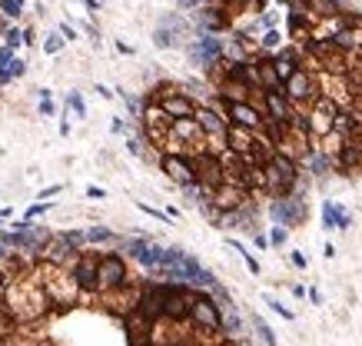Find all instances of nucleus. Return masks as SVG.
<instances>
[{
	"label": "nucleus",
	"mask_w": 362,
	"mask_h": 346,
	"mask_svg": "<svg viewBox=\"0 0 362 346\" xmlns=\"http://www.w3.org/2000/svg\"><path fill=\"white\" fill-rule=\"evenodd\" d=\"M40 256H43L50 267H63V263H74L76 256H80V250H76L63 233H57V236H50V240H47V247L40 250Z\"/></svg>",
	"instance_id": "10"
},
{
	"label": "nucleus",
	"mask_w": 362,
	"mask_h": 346,
	"mask_svg": "<svg viewBox=\"0 0 362 346\" xmlns=\"http://www.w3.org/2000/svg\"><path fill=\"white\" fill-rule=\"evenodd\" d=\"M269 216H273V223L276 227H283V230H289V227H299L306 216H309V207H306L299 196H273V203H269Z\"/></svg>",
	"instance_id": "4"
},
{
	"label": "nucleus",
	"mask_w": 362,
	"mask_h": 346,
	"mask_svg": "<svg viewBox=\"0 0 362 346\" xmlns=\"http://www.w3.org/2000/svg\"><path fill=\"white\" fill-rule=\"evenodd\" d=\"M253 327H256V333H259V340H263V343L276 346V333L266 327V320H263V316H256V313H253Z\"/></svg>",
	"instance_id": "17"
},
{
	"label": "nucleus",
	"mask_w": 362,
	"mask_h": 346,
	"mask_svg": "<svg viewBox=\"0 0 362 346\" xmlns=\"http://www.w3.org/2000/svg\"><path fill=\"white\" fill-rule=\"evenodd\" d=\"M286 240H289V230H283V227H273V233H269V243H273V247H283Z\"/></svg>",
	"instance_id": "26"
},
{
	"label": "nucleus",
	"mask_w": 362,
	"mask_h": 346,
	"mask_svg": "<svg viewBox=\"0 0 362 346\" xmlns=\"http://www.w3.org/2000/svg\"><path fill=\"white\" fill-rule=\"evenodd\" d=\"M3 220H10V210H0V223H3Z\"/></svg>",
	"instance_id": "34"
},
{
	"label": "nucleus",
	"mask_w": 362,
	"mask_h": 346,
	"mask_svg": "<svg viewBox=\"0 0 362 346\" xmlns=\"http://www.w3.org/2000/svg\"><path fill=\"white\" fill-rule=\"evenodd\" d=\"M63 190L60 183H54V187H47V190H40V200H47V196H57V193Z\"/></svg>",
	"instance_id": "31"
},
{
	"label": "nucleus",
	"mask_w": 362,
	"mask_h": 346,
	"mask_svg": "<svg viewBox=\"0 0 362 346\" xmlns=\"http://www.w3.org/2000/svg\"><path fill=\"white\" fill-rule=\"evenodd\" d=\"M266 307L273 309V313H279L283 320H296V313H292V309H286L283 303H279V300H273V296H266Z\"/></svg>",
	"instance_id": "22"
},
{
	"label": "nucleus",
	"mask_w": 362,
	"mask_h": 346,
	"mask_svg": "<svg viewBox=\"0 0 362 346\" xmlns=\"http://www.w3.org/2000/svg\"><path fill=\"white\" fill-rule=\"evenodd\" d=\"M57 34H60L63 40H74V37H76V30H74V27H67V23H60V30H57Z\"/></svg>",
	"instance_id": "30"
},
{
	"label": "nucleus",
	"mask_w": 362,
	"mask_h": 346,
	"mask_svg": "<svg viewBox=\"0 0 362 346\" xmlns=\"http://www.w3.org/2000/svg\"><path fill=\"white\" fill-rule=\"evenodd\" d=\"M289 260H292V267H299V269H306V263H309V260H306L303 253H292Z\"/></svg>",
	"instance_id": "32"
},
{
	"label": "nucleus",
	"mask_w": 362,
	"mask_h": 346,
	"mask_svg": "<svg viewBox=\"0 0 362 346\" xmlns=\"http://www.w3.org/2000/svg\"><path fill=\"white\" fill-rule=\"evenodd\" d=\"M279 43H283V37H279V30H269L266 37H263V47H266V50H276Z\"/></svg>",
	"instance_id": "27"
},
{
	"label": "nucleus",
	"mask_w": 362,
	"mask_h": 346,
	"mask_svg": "<svg viewBox=\"0 0 362 346\" xmlns=\"http://www.w3.org/2000/svg\"><path fill=\"white\" fill-rule=\"evenodd\" d=\"M263 100H266V114H269L273 123H279V127L296 123V114H292V107H289L283 87H276V90H263Z\"/></svg>",
	"instance_id": "11"
},
{
	"label": "nucleus",
	"mask_w": 362,
	"mask_h": 346,
	"mask_svg": "<svg viewBox=\"0 0 362 346\" xmlns=\"http://www.w3.org/2000/svg\"><path fill=\"white\" fill-rule=\"evenodd\" d=\"M127 287H130L127 256H120L116 250L96 256V293H120Z\"/></svg>",
	"instance_id": "2"
},
{
	"label": "nucleus",
	"mask_w": 362,
	"mask_h": 346,
	"mask_svg": "<svg viewBox=\"0 0 362 346\" xmlns=\"http://www.w3.org/2000/svg\"><path fill=\"white\" fill-rule=\"evenodd\" d=\"M190 320L196 329H203V333H223V320H220V307H216V300H213L210 293H203V289H196L193 293V303H190Z\"/></svg>",
	"instance_id": "3"
},
{
	"label": "nucleus",
	"mask_w": 362,
	"mask_h": 346,
	"mask_svg": "<svg viewBox=\"0 0 362 346\" xmlns=\"http://www.w3.org/2000/svg\"><path fill=\"white\" fill-rule=\"evenodd\" d=\"M190 57L196 60L200 67H216L220 60L226 57V54H223V40L216 37V34H200V37L193 40Z\"/></svg>",
	"instance_id": "7"
},
{
	"label": "nucleus",
	"mask_w": 362,
	"mask_h": 346,
	"mask_svg": "<svg viewBox=\"0 0 362 346\" xmlns=\"http://www.w3.org/2000/svg\"><path fill=\"white\" fill-rule=\"evenodd\" d=\"M323 227L326 230H349L352 227V213L339 207L336 200H323Z\"/></svg>",
	"instance_id": "14"
},
{
	"label": "nucleus",
	"mask_w": 362,
	"mask_h": 346,
	"mask_svg": "<svg viewBox=\"0 0 362 346\" xmlns=\"http://www.w3.org/2000/svg\"><path fill=\"white\" fill-rule=\"evenodd\" d=\"M223 116L233 127H243V130H253V134L263 127V114L246 100H223Z\"/></svg>",
	"instance_id": "5"
},
{
	"label": "nucleus",
	"mask_w": 362,
	"mask_h": 346,
	"mask_svg": "<svg viewBox=\"0 0 362 346\" xmlns=\"http://www.w3.org/2000/svg\"><path fill=\"white\" fill-rule=\"evenodd\" d=\"M283 94H286V100L309 103V100L316 96V83H312V77H309L306 70H292V74L283 80Z\"/></svg>",
	"instance_id": "12"
},
{
	"label": "nucleus",
	"mask_w": 362,
	"mask_h": 346,
	"mask_svg": "<svg viewBox=\"0 0 362 346\" xmlns=\"http://www.w3.org/2000/svg\"><path fill=\"white\" fill-rule=\"evenodd\" d=\"M187 30H190V27H187V20L173 14V17H163V20H160V27H156L153 40H156V47H163V50H167V47H176L180 40L187 37Z\"/></svg>",
	"instance_id": "13"
},
{
	"label": "nucleus",
	"mask_w": 362,
	"mask_h": 346,
	"mask_svg": "<svg viewBox=\"0 0 362 346\" xmlns=\"http://www.w3.org/2000/svg\"><path fill=\"white\" fill-rule=\"evenodd\" d=\"M83 236H87V243H120V236L110 227H87Z\"/></svg>",
	"instance_id": "15"
},
{
	"label": "nucleus",
	"mask_w": 362,
	"mask_h": 346,
	"mask_svg": "<svg viewBox=\"0 0 362 346\" xmlns=\"http://www.w3.org/2000/svg\"><path fill=\"white\" fill-rule=\"evenodd\" d=\"M229 247H233V250H236V253H239V256H243V263H246V267H249V273H253V276L259 273V260H256V256H253V253H249L246 247L239 243V240H229Z\"/></svg>",
	"instance_id": "16"
},
{
	"label": "nucleus",
	"mask_w": 362,
	"mask_h": 346,
	"mask_svg": "<svg viewBox=\"0 0 362 346\" xmlns=\"http://www.w3.org/2000/svg\"><path fill=\"white\" fill-rule=\"evenodd\" d=\"M63 43H67V40H63L57 30H54V34L47 37V43H43V50H47V54H60V50H63Z\"/></svg>",
	"instance_id": "21"
},
{
	"label": "nucleus",
	"mask_w": 362,
	"mask_h": 346,
	"mask_svg": "<svg viewBox=\"0 0 362 346\" xmlns=\"http://www.w3.org/2000/svg\"><path fill=\"white\" fill-rule=\"evenodd\" d=\"M20 43H23V30H17V27L3 30V47H7V50H17Z\"/></svg>",
	"instance_id": "19"
},
{
	"label": "nucleus",
	"mask_w": 362,
	"mask_h": 346,
	"mask_svg": "<svg viewBox=\"0 0 362 346\" xmlns=\"http://www.w3.org/2000/svg\"><path fill=\"white\" fill-rule=\"evenodd\" d=\"M160 167H163V173L170 176L173 183H180V187L196 183V163H193V156H187V154H163V156H160Z\"/></svg>",
	"instance_id": "6"
},
{
	"label": "nucleus",
	"mask_w": 362,
	"mask_h": 346,
	"mask_svg": "<svg viewBox=\"0 0 362 346\" xmlns=\"http://www.w3.org/2000/svg\"><path fill=\"white\" fill-rule=\"evenodd\" d=\"M87 196H90V200H103L107 190H103V187H87Z\"/></svg>",
	"instance_id": "29"
},
{
	"label": "nucleus",
	"mask_w": 362,
	"mask_h": 346,
	"mask_svg": "<svg viewBox=\"0 0 362 346\" xmlns=\"http://www.w3.org/2000/svg\"><path fill=\"white\" fill-rule=\"evenodd\" d=\"M110 130H114V134H127V123H123V120H114Z\"/></svg>",
	"instance_id": "33"
},
{
	"label": "nucleus",
	"mask_w": 362,
	"mask_h": 346,
	"mask_svg": "<svg viewBox=\"0 0 362 346\" xmlns=\"http://www.w3.org/2000/svg\"><path fill=\"white\" fill-rule=\"evenodd\" d=\"M279 3H289V0H279Z\"/></svg>",
	"instance_id": "35"
},
{
	"label": "nucleus",
	"mask_w": 362,
	"mask_h": 346,
	"mask_svg": "<svg viewBox=\"0 0 362 346\" xmlns=\"http://www.w3.org/2000/svg\"><path fill=\"white\" fill-rule=\"evenodd\" d=\"M0 14L7 20H17L23 14V0H0Z\"/></svg>",
	"instance_id": "18"
},
{
	"label": "nucleus",
	"mask_w": 362,
	"mask_h": 346,
	"mask_svg": "<svg viewBox=\"0 0 362 346\" xmlns=\"http://www.w3.org/2000/svg\"><path fill=\"white\" fill-rule=\"evenodd\" d=\"M263 180L273 196H289L292 187L299 183V167L289 154H269L266 167H263Z\"/></svg>",
	"instance_id": "1"
},
{
	"label": "nucleus",
	"mask_w": 362,
	"mask_h": 346,
	"mask_svg": "<svg viewBox=\"0 0 362 346\" xmlns=\"http://www.w3.org/2000/svg\"><path fill=\"white\" fill-rule=\"evenodd\" d=\"M47 210H50V203H34L30 210L23 213V220H27V223H34V220H37V216H43Z\"/></svg>",
	"instance_id": "24"
},
{
	"label": "nucleus",
	"mask_w": 362,
	"mask_h": 346,
	"mask_svg": "<svg viewBox=\"0 0 362 346\" xmlns=\"http://www.w3.org/2000/svg\"><path fill=\"white\" fill-rule=\"evenodd\" d=\"M67 107H70L80 120L87 116V103H83V96H80V94H67Z\"/></svg>",
	"instance_id": "20"
},
{
	"label": "nucleus",
	"mask_w": 362,
	"mask_h": 346,
	"mask_svg": "<svg viewBox=\"0 0 362 346\" xmlns=\"http://www.w3.org/2000/svg\"><path fill=\"white\" fill-rule=\"evenodd\" d=\"M40 114L54 116V100H50V90H40Z\"/></svg>",
	"instance_id": "25"
},
{
	"label": "nucleus",
	"mask_w": 362,
	"mask_h": 346,
	"mask_svg": "<svg viewBox=\"0 0 362 346\" xmlns=\"http://www.w3.org/2000/svg\"><path fill=\"white\" fill-rule=\"evenodd\" d=\"M70 280L80 293H96V256L94 253H80L70 263Z\"/></svg>",
	"instance_id": "8"
},
{
	"label": "nucleus",
	"mask_w": 362,
	"mask_h": 346,
	"mask_svg": "<svg viewBox=\"0 0 362 346\" xmlns=\"http://www.w3.org/2000/svg\"><path fill=\"white\" fill-rule=\"evenodd\" d=\"M130 154L147 156V150H143V140H140V136H134V140H130Z\"/></svg>",
	"instance_id": "28"
},
{
	"label": "nucleus",
	"mask_w": 362,
	"mask_h": 346,
	"mask_svg": "<svg viewBox=\"0 0 362 346\" xmlns=\"http://www.w3.org/2000/svg\"><path fill=\"white\" fill-rule=\"evenodd\" d=\"M196 127H200V134L210 136V140H226V130H229V120L220 110H213V107H196Z\"/></svg>",
	"instance_id": "9"
},
{
	"label": "nucleus",
	"mask_w": 362,
	"mask_h": 346,
	"mask_svg": "<svg viewBox=\"0 0 362 346\" xmlns=\"http://www.w3.org/2000/svg\"><path fill=\"white\" fill-rule=\"evenodd\" d=\"M123 100H127V107H130V114L134 116H143V100L140 96H134V94H120Z\"/></svg>",
	"instance_id": "23"
}]
</instances>
